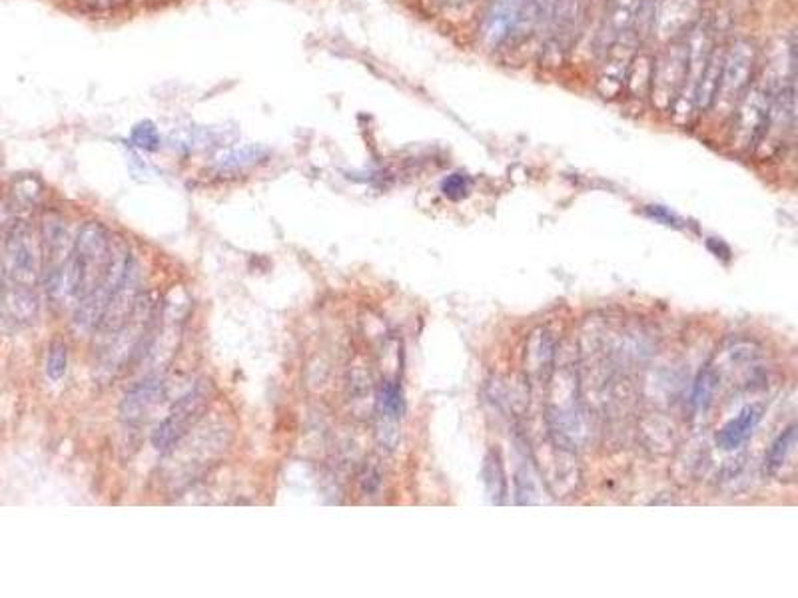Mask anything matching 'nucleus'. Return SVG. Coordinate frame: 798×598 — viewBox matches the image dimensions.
Masks as SVG:
<instances>
[{"mask_svg": "<svg viewBox=\"0 0 798 598\" xmlns=\"http://www.w3.org/2000/svg\"><path fill=\"white\" fill-rule=\"evenodd\" d=\"M653 56L647 52L635 54L629 60L627 74H625V90L633 98H645L651 90V76H653Z\"/></svg>", "mask_w": 798, "mask_h": 598, "instance_id": "2eb2a0df", "label": "nucleus"}, {"mask_svg": "<svg viewBox=\"0 0 798 598\" xmlns=\"http://www.w3.org/2000/svg\"><path fill=\"white\" fill-rule=\"evenodd\" d=\"M555 2L557 0H525L519 24L515 28V36H525V34L533 32L539 26L545 28L547 22H549L551 12L555 8Z\"/></svg>", "mask_w": 798, "mask_h": 598, "instance_id": "f3484780", "label": "nucleus"}, {"mask_svg": "<svg viewBox=\"0 0 798 598\" xmlns=\"http://www.w3.org/2000/svg\"><path fill=\"white\" fill-rule=\"evenodd\" d=\"M66 359H68V355H66L64 343H62V341L52 343L50 353H48V361H46V373H48V377H50L52 381H58V379L64 375V371H66Z\"/></svg>", "mask_w": 798, "mask_h": 598, "instance_id": "aec40b11", "label": "nucleus"}, {"mask_svg": "<svg viewBox=\"0 0 798 598\" xmlns=\"http://www.w3.org/2000/svg\"><path fill=\"white\" fill-rule=\"evenodd\" d=\"M260 158V150L258 148H242L236 152H230L222 158V166L224 168H238V166H248L254 160Z\"/></svg>", "mask_w": 798, "mask_h": 598, "instance_id": "5701e85b", "label": "nucleus"}, {"mask_svg": "<svg viewBox=\"0 0 798 598\" xmlns=\"http://www.w3.org/2000/svg\"><path fill=\"white\" fill-rule=\"evenodd\" d=\"M629 36H631V34H629ZM625 38H627V36H625ZM625 38H621V40L607 52V54H609V60L605 62V66H603V70H601V74H599V80H597V90H599V94H601L603 98H609V100L621 96L623 90H625V74H627L629 60H631V56L623 50V48H625ZM607 54H605V56H607Z\"/></svg>", "mask_w": 798, "mask_h": 598, "instance_id": "f8f14e48", "label": "nucleus"}, {"mask_svg": "<svg viewBox=\"0 0 798 598\" xmlns=\"http://www.w3.org/2000/svg\"><path fill=\"white\" fill-rule=\"evenodd\" d=\"M525 0H491L483 20V38L491 46H499L515 36Z\"/></svg>", "mask_w": 798, "mask_h": 598, "instance_id": "9d476101", "label": "nucleus"}, {"mask_svg": "<svg viewBox=\"0 0 798 598\" xmlns=\"http://www.w3.org/2000/svg\"><path fill=\"white\" fill-rule=\"evenodd\" d=\"M795 451H797V427L791 425L789 429H785L775 439V443L771 445V449L767 453V469H769V473L771 475L785 473V467L793 465Z\"/></svg>", "mask_w": 798, "mask_h": 598, "instance_id": "dca6fc26", "label": "nucleus"}, {"mask_svg": "<svg viewBox=\"0 0 798 598\" xmlns=\"http://www.w3.org/2000/svg\"><path fill=\"white\" fill-rule=\"evenodd\" d=\"M715 387H717V377H715V373H713V371L701 373V377H699V381H697V385H695V405H697L699 409L709 407V403H711V399H713Z\"/></svg>", "mask_w": 798, "mask_h": 598, "instance_id": "4be33fe9", "label": "nucleus"}, {"mask_svg": "<svg viewBox=\"0 0 798 598\" xmlns=\"http://www.w3.org/2000/svg\"><path fill=\"white\" fill-rule=\"evenodd\" d=\"M471 180L465 174H451L441 182V192L449 200H461L469 194Z\"/></svg>", "mask_w": 798, "mask_h": 598, "instance_id": "412c9836", "label": "nucleus"}, {"mask_svg": "<svg viewBox=\"0 0 798 598\" xmlns=\"http://www.w3.org/2000/svg\"><path fill=\"white\" fill-rule=\"evenodd\" d=\"M771 100H773V90L765 84L749 86V90L743 94V98L735 106L737 112L735 128L737 136L743 142H755L757 138L765 136Z\"/></svg>", "mask_w": 798, "mask_h": 598, "instance_id": "6e6552de", "label": "nucleus"}, {"mask_svg": "<svg viewBox=\"0 0 798 598\" xmlns=\"http://www.w3.org/2000/svg\"><path fill=\"white\" fill-rule=\"evenodd\" d=\"M80 2H84V4L90 6V8H106V6H110L114 0H80Z\"/></svg>", "mask_w": 798, "mask_h": 598, "instance_id": "393cba45", "label": "nucleus"}, {"mask_svg": "<svg viewBox=\"0 0 798 598\" xmlns=\"http://www.w3.org/2000/svg\"><path fill=\"white\" fill-rule=\"evenodd\" d=\"M192 431L194 433L188 431L186 437L172 451H168V463H172L170 467L182 469L180 479L190 477V473L194 469H200V465L202 467L208 465V461L214 459L222 449L220 445L222 431H218V427L198 429L194 425Z\"/></svg>", "mask_w": 798, "mask_h": 598, "instance_id": "0eeeda50", "label": "nucleus"}, {"mask_svg": "<svg viewBox=\"0 0 798 598\" xmlns=\"http://www.w3.org/2000/svg\"><path fill=\"white\" fill-rule=\"evenodd\" d=\"M134 140H136L138 146L148 148V150H154L158 146V136H156V130L152 126H136Z\"/></svg>", "mask_w": 798, "mask_h": 598, "instance_id": "b1692460", "label": "nucleus"}, {"mask_svg": "<svg viewBox=\"0 0 798 598\" xmlns=\"http://www.w3.org/2000/svg\"><path fill=\"white\" fill-rule=\"evenodd\" d=\"M118 246L120 244L110 238L106 228L96 222H88L78 230L64 276L66 303L78 305L102 284L114 262Z\"/></svg>", "mask_w": 798, "mask_h": 598, "instance_id": "f257e3e1", "label": "nucleus"}, {"mask_svg": "<svg viewBox=\"0 0 798 598\" xmlns=\"http://www.w3.org/2000/svg\"><path fill=\"white\" fill-rule=\"evenodd\" d=\"M695 12H697V0H657L653 32L673 40L679 34H683L685 28H691Z\"/></svg>", "mask_w": 798, "mask_h": 598, "instance_id": "9b49d317", "label": "nucleus"}, {"mask_svg": "<svg viewBox=\"0 0 798 598\" xmlns=\"http://www.w3.org/2000/svg\"><path fill=\"white\" fill-rule=\"evenodd\" d=\"M689 52H687V36L673 38L671 44L653 60V76L649 96L653 104L661 110H673L687 78Z\"/></svg>", "mask_w": 798, "mask_h": 598, "instance_id": "20e7f679", "label": "nucleus"}, {"mask_svg": "<svg viewBox=\"0 0 798 598\" xmlns=\"http://www.w3.org/2000/svg\"><path fill=\"white\" fill-rule=\"evenodd\" d=\"M42 274V250L36 232L28 222H14L8 228L2 258V282L36 290Z\"/></svg>", "mask_w": 798, "mask_h": 598, "instance_id": "f03ea898", "label": "nucleus"}, {"mask_svg": "<svg viewBox=\"0 0 798 598\" xmlns=\"http://www.w3.org/2000/svg\"><path fill=\"white\" fill-rule=\"evenodd\" d=\"M208 401L210 391L206 385H198L188 395L178 399L172 405L168 417L162 419L160 425L154 429L152 445L162 453L172 451L186 437V433L200 423Z\"/></svg>", "mask_w": 798, "mask_h": 598, "instance_id": "39448f33", "label": "nucleus"}, {"mask_svg": "<svg viewBox=\"0 0 798 598\" xmlns=\"http://www.w3.org/2000/svg\"><path fill=\"white\" fill-rule=\"evenodd\" d=\"M38 315V296L32 288L2 282L0 286V331L14 333L28 327Z\"/></svg>", "mask_w": 798, "mask_h": 598, "instance_id": "1a4fd4ad", "label": "nucleus"}, {"mask_svg": "<svg viewBox=\"0 0 798 598\" xmlns=\"http://www.w3.org/2000/svg\"><path fill=\"white\" fill-rule=\"evenodd\" d=\"M763 419V407L761 405H749L745 407L737 417H733L717 435V445L723 451H735L743 443L751 439L755 433L757 425Z\"/></svg>", "mask_w": 798, "mask_h": 598, "instance_id": "4468645a", "label": "nucleus"}, {"mask_svg": "<svg viewBox=\"0 0 798 598\" xmlns=\"http://www.w3.org/2000/svg\"><path fill=\"white\" fill-rule=\"evenodd\" d=\"M485 485H487V493L491 497L493 503H503V495H505V481H503V473L497 461H487L485 465Z\"/></svg>", "mask_w": 798, "mask_h": 598, "instance_id": "6ab92c4d", "label": "nucleus"}, {"mask_svg": "<svg viewBox=\"0 0 798 598\" xmlns=\"http://www.w3.org/2000/svg\"><path fill=\"white\" fill-rule=\"evenodd\" d=\"M162 397V383L158 377L136 383L120 403V415L126 423H138L146 417L152 405Z\"/></svg>", "mask_w": 798, "mask_h": 598, "instance_id": "ddd939ff", "label": "nucleus"}, {"mask_svg": "<svg viewBox=\"0 0 798 598\" xmlns=\"http://www.w3.org/2000/svg\"><path fill=\"white\" fill-rule=\"evenodd\" d=\"M585 20V0H557L547 22L543 58L547 64H561L579 38Z\"/></svg>", "mask_w": 798, "mask_h": 598, "instance_id": "423d86ee", "label": "nucleus"}, {"mask_svg": "<svg viewBox=\"0 0 798 598\" xmlns=\"http://www.w3.org/2000/svg\"><path fill=\"white\" fill-rule=\"evenodd\" d=\"M449 6H455V8H459V6H465V4H469L471 0H445Z\"/></svg>", "mask_w": 798, "mask_h": 598, "instance_id": "a878e982", "label": "nucleus"}, {"mask_svg": "<svg viewBox=\"0 0 798 598\" xmlns=\"http://www.w3.org/2000/svg\"><path fill=\"white\" fill-rule=\"evenodd\" d=\"M757 66V48L751 40H737L725 50L717 94L711 108L721 112H731L753 82V72Z\"/></svg>", "mask_w": 798, "mask_h": 598, "instance_id": "7ed1b4c3", "label": "nucleus"}, {"mask_svg": "<svg viewBox=\"0 0 798 598\" xmlns=\"http://www.w3.org/2000/svg\"><path fill=\"white\" fill-rule=\"evenodd\" d=\"M378 407H380V417L384 421V431H396V425H398L401 411H403V399L394 383L382 385L380 397H378Z\"/></svg>", "mask_w": 798, "mask_h": 598, "instance_id": "a211bd4d", "label": "nucleus"}]
</instances>
